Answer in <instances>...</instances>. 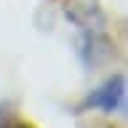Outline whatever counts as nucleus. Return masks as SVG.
Listing matches in <instances>:
<instances>
[{"label": "nucleus", "instance_id": "obj_1", "mask_svg": "<svg viewBox=\"0 0 128 128\" xmlns=\"http://www.w3.org/2000/svg\"><path fill=\"white\" fill-rule=\"evenodd\" d=\"M123 99H126V80H123V75H115L112 80H107L104 86H99L88 96V104L104 112H118L123 110Z\"/></svg>", "mask_w": 128, "mask_h": 128}, {"label": "nucleus", "instance_id": "obj_2", "mask_svg": "<svg viewBox=\"0 0 128 128\" xmlns=\"http://www.w3.org/2000/svg\"><path fill=\"white\" fill-rule=\"evenodd\" d=\"M19 128H27V126H19Z\"/></svg>", "mask_w": 128, "mask_h": 128}]
</instances>
